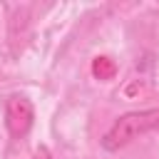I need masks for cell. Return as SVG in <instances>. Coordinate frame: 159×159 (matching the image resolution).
<instances>
[{
    "mask_svg": "<svg viewBox=\"0 0 159 159\" xmlns=\"http://www.w3.org/2000/svg\"><path fill=\"white\" fill-rule=\"evenodd\" d=\"M157 127H159V107L127 112L107 129V134L102 137V147L107 152H117V149L127 147L129 142H134L137 137H142V134H147Z\"/></svg>",
    "mask_w": 159,
    "mask_h": 159,
    "instance_id": "6da1fadb",
    "label": "cell"
},
{
    "mask_svg": "<svg viewBox=\"0 0 159 159\" xmlns=\"http://www.w3.org/2000/svg\"><path fill=\"white\" fill-rule=\"evenodd\" d=\"M32 119H35V109H32V102L25 99V97H10L7 99V107H5V124H7V132L12 137H25L32 127Z\"/></svg>",
    "mask_w": 159,
    "mask_h": 159,
    "instance_id": "7a4b0ae2",
    "label": "cell"
},
{
    "mask_svg": "<svg viewBox=\"0 0 159 159\" xmlns=\"http://www.w3.org/2000/svg\"><path fill=\"white\" fill-rule=\"evenodd\" d=\"M92 75H94L97 80H112V77L117 75L114 60H109V57H97V60L92 62Z\"/></svg>",
    "mask_w": 159,
    "mask_h": 159,
    "instance_id": "3957f363",
    "label": "cell"
},
{
    "mask_svg": "<svg viewBox=\"0 0 159 159\" xmlns=\"http://www.w3.org/2000/svg\"><path fill=\"white\" fill-rule=\"evenodd\" d=\"M32 159H52V154H50V149H47L45 144H40V147L32 152Z\"/></svg>",
    "mask_w": 159,
    "mask_h": 159,
    "instance_id": "277c9868",
    "label": "cell"
}]
</instances>
